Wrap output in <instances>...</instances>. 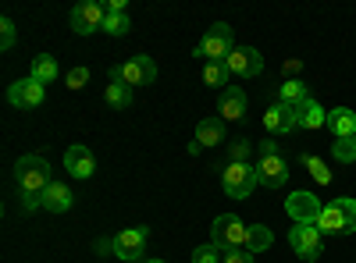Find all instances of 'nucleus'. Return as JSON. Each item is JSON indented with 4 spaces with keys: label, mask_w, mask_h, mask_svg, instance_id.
Segmentation results:
<instances>
[{
    "label": "nucleus",
    "mask_w": 356,
    "mask_h": 263,
    "mask_svg": "<svg viewBox=\"0 0 356 263\" xmlns=\"http://www.w3.org/2000/svg\"><path fill=\"white\" fill-rule=\"evenodd\" d=\"M15 182H18L22 196H43V192L54 185V178H50V164H47L43 157H36V153L22 157V160L15 164Z\"/></svg>",
    "instance_id": "1"
},
{
    "label": "nucleus",
    "mask_w": 356,
    "mask_h": 263,
    "mask_svg": "<svg viewBox=\"0 0 356 263\" xmlns=\"http://www.w3.org/2000/svg\"><path fill=\"white\" fill-rule=\"evenodd\" d=\"M332 150H335V160L339 164H353L356 160V135L353 139H335Z\"/></svg>",
    "instance_id": "28"
},
{
    "label": "nucleus",
    "mask_w": 356,
    "mask_h": 263,
    "mask_svg": "<svg viewBox=\"0 0 356 263\" xmlns=\"http://www.w3.org/2000/svg\"><path fill=\"white\" fill-rule=\"evenodd\" d=\"M317 228H321V235H353L356 231V199H349V196L332 199L321 210Z\"/></svg>",
    "instance_id": "2"
},
{
    "label": "nucleus",
    "mask_w": 356,
    "mask_h": 263,
    "mask_svg": "<svg viewBox=\"0 0 356 263\" xmlns=\"http://www.w3.org/2000/svg\"><path fill=\"white\" fill-rule=\"evenodd\" d=\"M321 210H324V203L314 192H292L285 199V214L292 217V224H317Z\"/></svg>",
    "instance_id": "10"
},
{
    "label": "nucleus",
    "mask_w": 356,
    "mask_h": 263,
    "mask_svg": "<svg viewBox=\"0 0 356 263\" xmlns=\"http://www.w3.org/2000/svg\"><path fill=\"white\" fill-rule=\"evenodd\" d=\"M143 263H164V260H143Z\"/></svg>",
    "instance_id": "35"
},
{
    "label": "nucleus",
    "mask_w": 356,
    "mask_h": 263,
    "mask_svg": "<svg viewBox=\"0 0 356 263\" xmlns=\"http://www.w3.org/2000/svg\"><path fill=\"white\" fill-rule=\"evenodd\" d=\"M289 246H292L296 256H303L307 263H314L321 256V249H324V235H321L317 224H296L289 231Z\"/></svg>",
    "instance_id": "7"
},
{
    "label": "nucleus",
    "mask_w": 356,
    "mask_h": 263,
    "mask_svg": "<svg viewBox=\"0 0 356 263\" xmlns=\"http://www.w3.org/2000/svg\"><path fill=\"white\" fill-rule=\"evenodd\" d=\"M139 263H143V260H139Z\"/></svg>",
    "instance_id": "36"
},
{
    "label": "nucleus",
    "mask_w": 356,
    "mask_h": 263,
    "mask_svg": "<svg viewBox=\"0 0 356 263\" xmlns=\"http://www.w3.org/2000/svg\"><path fill=\"white\" fill-rule=\"evenodd\" d=\"M146 235H150L146 228H125V231H118V235L111 239V253L118 260H125V263H139L143 260V249H146Z\"/></svg>",
    "instance_id": "8"
},
{
    "label": "nucleus",
    "mask_w": 356,
    "mask_h": 263,
    "mask_svg": "<svg viewBox=\"0 0 356 263\" xmlns=\"http://www.w3.org/2000/svg\"><path fill=\"white\" fill-rule=\"evenodd\" d=\"M260 153H278V146H275V139H264V142H260Z\"/></svg>",
    "instance_id": "34"
},
{
    "label": "nucleus",
    "mask_w": 356,
    "mask_h": 263,
    "mask_svg": "<svg viewBox=\"0 0 356 263\" xmlns=\"http://www.w3.org/2000/svg\"><path fill=\"white\" fill-rule=\"evenodd\" d=\"M132 85H125V82H111L107 85V93H104V100H107V107H118V110H125L129 103H132Z\"/></svg>",
    "instance_id": "23"
},
{
    "label": "nucleus",
    "mask_w": 356,
    "mask_h": 263,
    "mask_svg": "<svg viewBox=\"0 0 356 263\" xmlns=\"http://www.w3.org/2000/svg\"><path fill=\"white\" fill-rule=\"evenodd\" d=\"M154 78H157V65H154V57H146V53L111 68V82H125V85H132V90L136 85H150Z\"/></svg>",
    "instance_id": "6"
},
{
    "label": "nucleus",
    "mask_w": 356,
    "mask_h": 263,
    "mask_svg": "<svg viewBox=\"0 0 356 263\" xmlns=\"http://www.w3.org/2000/svg\"><path fill=\"white\" fill-rule=\"evenodd\" d=\"M307 96H310V90H307V82H300V78H289V82L278 85V100L289 103V107H300Z\"/></svg>",
    "instance_id": "21"
},
{
    "label": "nucleus",
    "mask_w": 356,
    "mask_h": 263,
    "mask_svg": "<svg viewBox=\"0 0 356 263\" xmlns=\"http://www.w3.org/2000/svg\"><path fill=\"white\" fill-rule=\"evenodd\" d=\"M271 242H275V235H271V228H264V224H250V239H246V249L257 256V253H264V249H271Z\"/></svg>",
    "instance_id": "24"
},
{
    "label": "nucleus",
    "mask_w": 356,
    "mask_h": 263,
    "mask_svg": "<svg viewBox=\"0 0 356 263\" xmlns=\"http://www.w3.org/2000/svg\"><path fill=\"white\" fill-rule=\"evenodd\" d=\"M129 28H132L129 11H107V18H104V33L107 36H125Z\"/></svg>",
    "instance_id": "26"
},
{
    "label": "nucleus",
    "mask_w": 356,
    "mask_h": 263,
    "mask_svg": "<svg viewBox=\"0 0 356 263\" xmlns=\"http://www.w3.org/2000/svg\"><path fill=\"white\" fill-rule=\"evenodd\" d=\"M246 239H250V224H243L235 214L214 217V224H211V242L214 246H221V249H246Z\"/></svg>",
    "instance_id": "4"
},
{
    "label": "nucleus",
    "mask_w": 356,
    "mask_h": 263,
    "mask_svg": "<svg viewBox=\"0 0 356 263\" xmlns=\"http://www.w3.org/2000/svg\"><path fill=\"white\" fill-rule=\"evenodd\" d=\"M228 68H232V75H239V78H253V75L264 71V57L253 46H235L228 53Z\"/></svg>",
    "instance_id": "14"
},
{
    "label": "nucleus",
    "mask_w": 356,
    "mask_h": 263,
    "mask_svg": "<svg viewBox=\"0 0 356 263\" xmlns=\"http://www.w3.org/2000/svg\"><path fill=\"white\" fill-rule=\"evenodd\" d=\"M264 128L271 132V135H285V132H292V128H300L296 125V107H289V103H271L267 107V114H264Z\"/></svg>",
    "instance_id": "15"
},
{
    "label": "nucleus",
    "mask_w": 356,
    "mask_h": 263,
    "mask_svg": "<svg viewBox=\"0 0 356 263\" xmlns=\"http://www.w3.org/2000/svg\"><path fill=\"white\" fill-rule=\"evenodd\" d=\"M104 18H107V4H97V0H82V4L72 8V28H75L79 36L100 33Z\"/></svg>",
    "instance_id": "9"
},
{
    "label": "nucleus",
    "mask_w": 356,
    "mask_h": 263,
    "mask_svg": "<svg viewBox=\"0 0 356 263\" xmlns=\"http://www.w3.org/2000/svg\"><path fill=\"white\" fill-rule=\"evenodd\" d=\"M228 78H232L228 61H207L203 65V82L207 85H214V90H228Z\"/></svg>",
    "instance_id": "22"
},
{
    "label": "nucleus",
    "mask_w": 356,
    "mask_h": 263,
    "mask_svg": "<svg viewBox=\"0 0 356 263\" xmlns=\"http://www.w3.org/2000/svg\"><path fill=\"white\" fill-rule=\"evenodd\" d=\"M303 167L310 171V178H314V182H321V185H328V182H332V171H328V164H324L321 157L303 153Z\"/></svg>",
    "instance_id": "27"
},
{
    "label": "nucleus",
    "mask_w": 356,
    "mask_h": 263,
    "mask_svg": "<svg viewBox=\"0 0 356 263\" xmlns=\"http://www.w3.org/2000/svg\"><path fill=\"white\" fill-rule=\"evenodd\" d=\"M328 128H332L335 139H353V135H356V114H353L349 107L328 110Z\"/></svg>",
    "instance_id": "19"
},
{
    "label": "nucleus",
    "mask_w": 356,
    "mask_h": 263,
    "mask_svg": "<svg viewBox=\"0 0 356 263\" xmlns=\"http://www.w3.org/2000/svg\"><path fill=\"white\" fill-rule=\"evenodd\" d=\"M250 153H253V142L250 139L232 142V164H250Z\"/></svg>",
    "instance_id": "30"
},
{
    "label": "nucleus",
    "mask_w": 356,
    "mask_h": 263,
    "mask_svg": "<svg viewBox=\"0 0 356 263\" xmlns=\"http://www.w3.org/2000/svg\"><path fill=\"white\" fill-rule=\"evenodd\" d=\"M257 174H260V185H264V189H282V185L289 182V164H285L278 153H260Z\"/></svg>",
    "instance_id": "13"
},
{
    "label": "nucleus",
    "mask_w": 356,
    "mask_h": 263,
    "mask_svg": "<svg viewBox=\"0 0 356 263\" xmlns=\"http://www.w3.org/2000/svg\"><path fill=\"white\" fill-rule=\"evenodd\" d=\"M72 203H75V196H72V189H68L65 182H54V185L43 192V210H50V214L72 210Z\"/></svg>",
    "instance_id": "18"
},
{
    "label": "nucleus",
    "mask_w": 356,
    "mask_h": 263,
    "mask_svg": "<svg viewBox=\"0 0 356 263\" xmlns=\"http://www.w3.org/2000/svg\"><path fill=\"white\" fill-rule=\"evenodd\" d=\"M33 78H36V82H43V85H50V82L57 78V61H54L50 53L33 57Z\"/></svg>",
    "instance_id": "25"
},
{
    "label": "nucleus",
    "mask_w": 356,
    "mask_h": 263,
    "mask_svg": "<svg viewBox=\"0 0 356 263\" xmlns=\"http://www.w3.org/2000/svg\"><path fill=\"white\" fill-rule=\"evenodd\" d=\"M86 82H89V68H72L68 71V90H82Z\"/></svg>",
    "instance_id": "33"
},
{
    "label": "nucleus",
    "mask_w": 356,
    "mask_h": 263,
    "mask_svg": "<svg viewBox=\"0 0 356 263\" xmlns=\"http://www.w3.org/2000/svg\"><path fill=\"white\" fill-rule=\"evenodd\" d=\"M15 22L11 18H4V22H0V50H11L15 46Z\"/></svg>",
    "instance_id": "31"
},
{
    "label": "nucleus",
    "mask_w": 356,
    "mask_h": 263,
    "mask_svg": "<svg viewBox=\"0 0 356 263\" xmlns=\"http://www.w3.org/2000/svg\"><path fill=\"white\" fill-rule=\"evenodd\" d=\"M296 125H300V128H324V125H328V110H324L314 96H307L300 107H296Z\"/></svg>",
    "instance_id": "17"
},
{
    "label": "nucleus",
    "mask_w": 356,
    "mask_h": 263,
    "mask_svg": "<svg viewBox=\"0 0 356 263\" xmlns=\"http://www.w3.org/2000/svg\"><path fill=\"white\" fill-rule=\"evenodd\" d=\"M65 171L72 174V178H79V182L93 178V171H97L93 150H89V146H82V142L68 146V150H65Z\"/></svg>",
    "instance_id": "12"
},
{
    "label": "nucleus",
    "mask_w": 356,
    "mask_h": 263,
    "mask_svg": "<svg viewBox=\"0 0 356 263\" xmlns=\"http://www.w3.org/2000/svg\"><path fill=\"white\" fill-rule=\"evenodd\" d=\"M221 121H239L246 118V93L239 90V85H228V90H221Z\"/></svg>",
    "instance_id": "16"
},
{
    "label": "nucleus",
    "mask_w": 356,
    "mask_h": 263,
    "mask_svg": "<svg viewBox=\"0 0 356 263\" xmlns=\"http://www.w3.org/2000/svg\"><path fill=\"white\" fill-rule=\"evenodd\" d=\"M196 142H200V146H218V142H225V121H221V118H203V121L196 125Z\"/></svg>",
    "instance_id": "20"
},
{
    "label": "nucleus",
    "mask_w": 356,
    "mask_h": 263,
    "mask_svg": "<svg viewBox=\"0 0 356 263\" xmlns=\"http://www.w3.org/2000/svg\"><path fill=\"white\" fill-rule=\"evenodd\" d=\"M221 256H225V249L221 246H200V249H193V263H221Z\"/></svg>",
    "instance_id": "29"
},
{
    "label": "nucleus",
    "mask_w": 356,
    "mask_h": 263,
    "mask_svg": "<svg viewBox=\"0 0 356 263\" xmlns=\"http://www.w3.org/2000/svg\"><path fill=\"white\" fill-rule=\"evenodd\" d=\"M221 185L232 199H250L253 189L260 185V174H257V164H228L221 171Z\"/></svg>",
    "instance_id": "3"
},
{
    "label": "nucleus",
    "mask_w": 356,
    "mask_h": 263,
    "mask_svg": "<svg viewBox=\"0 0 356 263\" xmlns=\"http://www.w3.org/2000/svg\"><path fill=\"white\" fill-rule=\"evenodd\" d=\"M221 263H257V260H253V253H250V249H225Z\"/></svg>",
    "instance_id": "32"
},
{
    "label": "nucleus",
    "mask_w": 356,
    "mask_h": 263,
    "mask_svg": "<svg viewBox=\"0 0 356 263\" xmlns=\"http://www.w3.org/2000/svg\"><path fill=\"white\" fill-rule=\"evenodd\" d=\"M43 96H47V85L36 82L33 75L18 78L15 85H8V103H11V107H40Z\"/></svg>",
    "instance_id": "11"
},
{
    "label": "nucleus",
    "mask_w": 356,
    "mask_h": 263,
    "mask_svg": "<svg viewBox=\"0 0 356 263\" xmlns=\"http://www.w3.org/2000/svg\"><path fill=\"white\" fill-rule=\"evenodd\" d=\"M232 50H235V43H232V25L214 22V25L203 33V40H200V46H196V57H203V61H228Z\"/></svg>",
    "instance_id": "5"
}]
</instances>
